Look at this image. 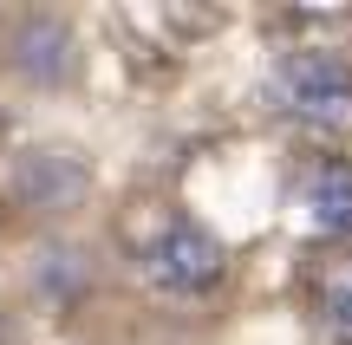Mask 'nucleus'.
Returning a JSON list of instances; mask_svg holds the SVG:
<instances>
[{"label": "nucleus", "instance_id": "obj_1", "mask_svg": "<svg viewBox=\"0 0 352 345\" xmlns=\"http://www.w3.org/2000/svg\"><path fill=\"white\" fill-rule=\"evenodd\" d=\"M0 65H7L20 85H39V91H59L78 78V33L65 13L52 7H26L0 26Z\"/></svg>", "mask_w": 352, "mask_h": 345}, {"label": "nucleus", "instance_id": "obj_2", "mask_svg": "<svg viewBox=\"0 0 352 345\" xmlns=\"http://www.w3.org/2000/svg\"><path fill=\"white\" fill-rule=\"evenodd\" d=\"M7 195L13 209H33V215H78L91 202V163L59 143H33L7 163Z\"/></svg>", "mask_w": 352, "mask_h": 345}, {"label": "nucleus", "instance_id": "obj_3", "mask_svg": "<svg viewBox=\"0 0 352 345\" xmlns=\"http://www.w3.org/2000/svg\"><path fill=\"white\" fill-rule=\"evenodd\" d=\"M222 267H228L222 241H215L202 222H189V215L164 222V228L144 241V274H151L164 294H209V287L222 281Z\"/></svg>", "mask_w": 352, "mask_h": 345}, {"label": "nucleus", "instance_id": "obj_4", "mask_svg": "<svg viewBox=\"0 0 352 345\" xmlns=\"http://www.w3.org/2000/svg\"><path fill=\"white\" fill-rule=\"evenodd\" d=\"M274 85H280V98H287V111H300L307 124H346L352 117V65L340 52H327V46L287 52Z\"/></svg>", "mask_w": 352, "mask_h": 345}, {"label": "nucleus", "instance_id": "obj_5", "mask_svg": "<svg viewBox=\"0 0 352 345\" xmlns=\"http://www.w3.org/2000/svg\"><path fill=\"white\" fill-rule=\"evenodd\" d=\"M300 222L314 235H352V163H314L307 169Z\"/></svg>", "mask_w": 352, "mask_h": 345}, {"label": "nucleus", "instance_id": "obj_6", "mask_svg": "<svg viewBox=\"0 0 352 345\" xmlns=\"http://www.w3.org/2000/svg\"><path fill=\"white\" fill-rule=\"evenodd\" d=\"M85 281H91V261L78 254V248H46V254H33V287H39V294L72 300Z\"/></svg>", "mask_w": 352, "mask_h": 345}, {"label": "nucleus", "instance_id": "obj_7", "mask_svg": "<svg viewBox=\"0 0 352 345\" xmlns=\"http://www.w3.org/2000/svg\"><path fill=\"white\" fill-rule=\"evenodd\" d=\"M327 333L340 345H352V267H340L327 287Z\"/></svg>", "mask_w": 352, "mask_h": 345}, {"label": "nucleus", "instance_id": "obj_8", "mask_svg": "<svg viewBox=\"0 0 352 345\" xmlns=\"http://www.w3.org/2000/svg\"><path fill=\"white\" fill-rule=\"evenodd\" d=\"M0 150H7V117H0Z\"/></svg>", "mask_w": 352, "mask_h": 345}]
</instances>
